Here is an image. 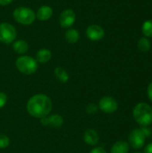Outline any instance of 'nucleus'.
<instances>
[{"instance_id": "obj_4", "label": "nucleus", "mask_w": 152, "mask_h": 153, "mask_svg": "<svg viewBox=\"0 0 152 153\" xmlns=\"http://www.w3.org/2000/svg\"><path fill=\"white\" fill-rule=\"evenodd\" d=\"M13 17L20 24L30 25L36 20V13L29 7L19 6L13 10Z\"/></svg>"}, {"instance_id": "obj_20", "label": "nucleus", "mask_w": 152, "mask_h": 153, "mask_svg": "<svg viewBox=\"0 0 152 153\" xmlns=\"http://www.w3.org/2000/svg\"><path fill=\"white\" fill-rule=\"evenodd\" d=\"M10 144L9 137L4 134H0V149H5Z\"/></svg>"}, {"instance_id": "obj_16", "label": "nucleus", "mask_w": 152, "mask_h": 153, "mask_svg": "<svg viewBox=\"0 0 152 153\" xmlns=\"http://www.w3.org/2000/svg\"><path fill=\"white\" fill-rule=\"evenodd\" d=\"M65 40L70 44H75L78 42L80 39V33L76 29L69 28L65 33Z\"/></svg>"}, {"instance_id": "obj_26", "label": "nucleus", "mask_w": 152, "mask_h": 153, "mask_svg": "<svg viewBox=\"0 0 152 153\" xmlns=\"http://www.w3.org/2000/svg\"><path fill=\"white\" fill-rule=\"evenodd\" d=\"M143 153H152V143L145 146Z\"/></svg>"}, {"instance_id": "obj_22", "label": "nucleus", "mask_w": 152, "mask_h": 153, "mask_svg": "<svg viewBox=\"0 0 152 153\" xmlns=\"http://www.w3.org/2000/svg\"><path fill=\"white\" fill-rule=\"evenodd\" d=\"M7 95L4 92H0V109L3 108L7 103Z\"/></svg>"}, {"instance_id": "obj_21", "label": "nucleus", "mask_w": 152, "mask_h": 153, "mask_svg": "<svg viewBox=\"0 0 152 153\" xmlns=\"http://www.w3.org/2000/svg\"><path fill=\"white\" fill-rule=\"evenodd\" d=\"M99 106L95 103H90L87 105L86 108H85V111L87 114L89 115H95L98 111H99Z\"/></svg>"}, {"instance_id": "obj_14", "label": "nucleus", "mask_w": 152, "mask_h": 153, "mask_svg": "<svg viewBox=\"0 0 152 153\" xmlns=\"http://www.w3.org/2000/svg\"><path fill=\"white\" fill-rule=\"evenodd\" d=\"M13 49L15 53L22 56L29 50V44L24 39H18L13 42Z\"/></svg>"}, {"instance_id": "obj_2", "label": "nucleus", "mask_w": 152, "mask_h": 153, "mask_svg": "<svg viewBox=\"0 0 152 153\" xmlns=\"http://www.w3.org/2000/svg\"><path fill=\"white\" fill-rule=\"evenodd\" d=\"M133 116L135 122L141 127L150 126L152 124V108L145 102H140L133 109Z\"/></svg>"}, {"instance_id": "obj_23", "label": "nucleus", "mask_w": 152, "mask_h": 153, "mask_svg": "<svg viewBox=\"0 0 152 153\" xmlns=\"http://www.w3.org/2000/svg\"><path fill=\"white\" fill-rule=\"evenodd\" d=\"M141 129L142 130L143 134H145L146 137H150L152 134V130L150 128V126H144V127H141Z\"/></svg>"}, {"instance_id": "obj_17", "label": "nucleus", "mask_w": 152, "mask_h": 153, "mask_svg": "<svg viewBox=\"0 0 152 153\" xmlns=\"http://www.w3.org/2000/svg\"><path fill=\"white\" fill-rule=\"evenodd\" d=\"M54 74H55L56 78L57 79V81H59L61 83H66V82H68V81L70 79V76H69L67 71L61 66H57L55 68Z\"/></svg>"}, {"instance_id": "obj_25", "label": "nucleus", "mask_w": 152, "mask_h": 153, "mask_svg": "<svg viewBox=\"0 0 152 153\" xmlns=\"http://www.w3.org/2000/svg\"><path fill=\"white\" fill-rule=\"evenodd\" d=\"M147 95H148V98L149 100L152 102V82H151L148 85V88H147Z\"/></svg>"}, {"instance_id": "obj_24", "label": "nucleus", "mask_w": 152, "mask_h": 153, "mask_svg": "<svg viewBox=\"0 0 152 153\" xmlns=\"http://www.w3.org/2000/svg\"><path fill=\"white\" fill-rule=\"evenodd\" d=\"M90 153H108L103 147H94Z\"/></svg>"}, {"instance_id": "obj_8", "label": "nucleus", "mask_w": 152, "mask_h": 153, "mask_svg": "<svg viewBox=\"0 0 152 153\" xmlns=\"http://www.w3.org/2000/svg\"><path fill=\"white\" fill-rule=\"evenodd\" d=\"M76 21V14L72 9H65L62 11L59 15V24L64 29L71 28Z\"/></svg>"}, {"instance_id": "obj_28", "label": "nucleus", "mask_w": 152, "mask_h": 153, "mask_svg": "<svg viewBox=\"0 0 152 153\" xmlns=\"http://www.w3.org/2000/svg\"><path fill=\"white\" fill-rule=\"evenodd\" d=\"M134 153H142V152H134Z\"/></svg>"}, {"instance_id": "obj_27", "label": "nucleus", "mask_w": 152, "mask_h": 153, "mask_svg": "<svg viewBox=\"0 0 152 153\" xmlns=\"http://www.w3.org/2000/svg\"><path fill=\"white\" fill-rule=\"evenodd\" d=\"M13 0H0V5L1 6H6L10 4Z\"/></svg>"}, {"instance_id": "obj_1", "label": "nucleus", "mask_w": 152, "mask_h": 153, "mask_svg": "<svg viewBox=\"0 0 152 153\" xmlns=\"http://www.w3.org/2000/svg\"><path fill=\"white\" fill-rule=\"evenodd\" d=\"M53 108L51 99L46 94L38 93L31 96L26 105L27 112L35 118H43L50 115Z\"/></svg>"}, {"instance_id": "obj_13", "label": "nucleus", "mask_w": 152, "mask_h": 153, "mask_svg": "<svg viewBox=\"0 0 152 153\" xmlns=\"http://www.w3.org/2000/svg\"><path fill=\"white\" fill-rule=\"evenodd\" d=\"M51 57H52V53L47 48H40L39 50L37 51L35 56L36 61L39 64H46L49 62Z\"/></svg>"}, {"instance_id": "obj_7", "label": "nucleus", "mask_w": 152, "mask_h": 153, "mask_svg": "<svg viewBox=\"0 0 152 153\" xmlns=\"http://www.w3.org/2000/svg\"><path fill=\"white\" fill-rule=\"evenodd\" d=\"M99 109L106 114H113L118 109L116 100L111 96H104L99 101Z\"/></svg>"}, {"instance_id": "obj_10", "label": "nucleus", "mask_w": 152, "mask_h": 153, "mask_svg": "<svg viewBox=\"0 0 152 153\" xmlns=\"http://www.w3.org/2000/svg\"><path fill=\"white\" fill-rule=\"evenodd\" d=\"M40 123L43 126H50L53 128H59L64 124V118L61 115L53 114V115H48L47 117L41 118Z\"/></svg>"}, {"instance_id": "obj_5", "label": "nucleus", "mask_w": 152, "mask_h": 153, "mask_svg": "<svg viewBox=\"0 0 152 153\" xmlns=\"http://www.w3.org/2000/svg\"><path fill=\"white\" fill-rule=\"evenodd\" d=\"M17 37V30L14 26L8 22L0 23V42L3 44H12Z\"/></svg>"}, {"instance_id": "obj_12", "label": "nucleus", "mask_w": 152, "mask_h": 153, "mask_svg": "<svg viewBox=\"0 0 152 153\" xmlns=\"http://www.w3.org/2000/svg\"><path fill=\"white\" fill-rule=\"evenodd\" d=\"M53 15V9L51 6L49 5H41L37 13H36V18L40 21V22H46V21H48Z\"/></svg>"}, {"instance_id": "obj_6", "label": "nucleus", "mask_w": 152, "mask_h": 153, "mask_svg": "<svg viewBox=\"0 0 152 153\" xmlns=\"http://www.w3.org/2000/svg\"><path fill=\"white\" fill-rule=\"evenodd\" d=\"M146 138L147 137L143 134L142 130L141 128H136L130 132L128 136V143L133 149L139 150L145 145Z\"/></svg>"}, {"instance_id": "obj_18", "label": "nucleus", "mask_w": 152, "mask_h": 153, "mask_svg": "<svg viewBox=\"0 0 152 153\" xmlns=\"http://www.w3.org/2000/svg\"><path fill=\"white\" fill-rule=\"evenodd\" d=\"M137 47H138V49H139L141 52L146 53V52L150 51V49H151V40H150L148 38L142 37V38H141V39L138 40Z\"/></svg>"}, {"instance_id": "obj_9", "label": "nucleus", "mask_w": 152, "mask_h": 153, "mask_svg": "<svg viewBox=\"0 0 152 153\" xmlns=\"http://www.w3.org/2000/svg\"><path fill=\"white\" fill-rule=\"evenodd\" d=\"M86 37L91 41L101 40L105 37L104 29L98 24H91L86 29Z\"/></svg>"}, {"instance_id": "obj_19", "label": "nucleus", "mask_w": 152, "mask_h": 153, "mask_svg": "<svg viewBox=\"0 0 152 153\" xmlns=\"http://www.w3.org/2000/svg\"><path fill=\"white\" fill-rule=\"evenodd\" d=\"M142 32L146 38H152V19L145 21L142 25Z\"/></svg>"}, {"instance_id": "obj_15", "label": "nucleus", "mask_w": 152, "mask_h": 153, "mask_svg": "<svg viewBox=\"0 0 152 153\" xmlns=\"http://www.w3.org/2000/svg\"><path fill=\"white\" fill-rule=\"evenodd\" d=\"M130 151V145L125 141H118L115 143L111 149L110 153H129Z\"/></svg>"}, {"instance_id": "obj_3", "label": "nucleus", "mask_w": 152, "mask_h": 153, "mask_svg": "<svg viewBox=\"0 0 152 153\" xmlns=\"http://www.w3.org/2000/svg\"><path fill=\"white\" fill-rule=\"evenodd\" d=\"M15 66L20 73L25 75H30L37 72L39 68V63L35 58L30 56L22 55L16 59Z\"/></svg>"}, {"instance_id": "obj_11", "label": "nucleus", "mask_w": 152, "mask_h": 153, "mask_svg": "<svg viewBox=\"0 0 152 153\" xmlns=\"http://www.w3.org/2000/svg\"><path fill=\"white\" fill-rule=\"evenodd\" d=\"M83 141L90 146H96L99 142V135L94 129H88L84 132Z\"/></svg>"}]
</instances>
